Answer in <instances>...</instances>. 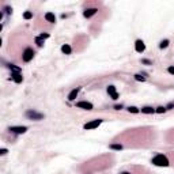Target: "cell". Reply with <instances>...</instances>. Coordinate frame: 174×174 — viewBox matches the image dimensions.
I'll return each mask as SVG.
<instances>
[{"mask_svg":"<svg viewBox=\"0 0 174 174\" xmlns=\"http://www.w3.org/2000/svg\"><path fill=\"white\" fill-rule=\"evenodd\" d=\"M151 163L156 167H169L170 166V161L165 154H156L154 158L151 159Z\"/></svg>","mask_w":174,"mask_h":174,"instance_id":"6da1fadb","label":"cell"},{"mask_svg":"<svg viewBox=\"0 0 174 174\" xmlns=\"http://www.w3.org/2000/svg\"><path fill=\"white\" fill-rule=\"evenodd\" d=\"M25 117L29 120H32V121H41V120L45 119V114L37 112L36 109H29V110H26V113H25Z\"/></svg>","mask_w":174,"mask_h":174,"instance_id":"7a4b0ae2","label":"cell"},{"mask_svg":"<svg viewBox=\"0 0 174 174\" xmlns=\"http://www.w3.org/2000/svg\"><path fill=\"white\" fill-rule=\"evenodd\" d=\"M34 55H36V51H34L33 48L27 46L23 52H22V60H23L25 63H30L33 60V57H34Z\"/></svg>","mask_w":174,"mask_h":174,"instance_id":"3957f363","label":"cell"},{"mask_svg":"<svg viewBox=\"0 0 174 174\" xmlns=\"http://www.w3.org/2000/svg\"><path fill=\"white\" fill-rule=\"evenodd\" d=\"M103 123L102 119H95V120H90V121H87L86 124L83 125V129L84 130H91V129H95V128H98L101 124Z\"/></svg>","mask_w":174,"mask_h":174,"instance_id":"277c9868","label":"cell"},{"mask_svg":"<svg viewBox=\"0 0 174 174\" xmlns=\"http://www.w3.org/2000/svg\"><path fill=\"white\" fill-rule=\"evenodd\" d=\"M29 128L25 127V125H12V127L8 128V130L11 132V133H15V135H23L27 132Z\"/></svg>","mask_w":174,"mask_h":174,"instance_id":"5b68a950","label":"cell"},{"mask_svg":"<svg viewBox=\"0 0 174 174\" xmlns=\"http://www.w3.org/2000/svg\"><path fill=\"white\" fill-rule=\"evenodd\" d=\"M106 91L107 94H109V97H110L113 101H117L119 99V91H117V88H116V86H113V84H109V86L106 87Z\"/></svg>","mask_w":174,"mask_h":174,"instance_id":"8992f818","label":"cell"},{"mask_svg":"<svg viewBox=\"0 0 174 174\" xmlns=\"http://www.w3.org/2000/svg\"><path fill=\"white\" fill-rule=\"evenodd\" d=\"M76 107L78 109H83V110H93L94 109V105L88 101H79L76 102Z\"/></svg>","mask_w":174,"mask_h":174,"instance_id":"52a82bcc","label":"cell"},{"mask_svg":"<svg viewBox=\"0 0 174 174\" xmlns=\"http://www.w3.org/2000/svg\"><path fill=\"white\" fill-rule=\"evenodd\" d=\"M135 51L138 52V53H144V51H146V44H144V41L140 40V38L135 41Z\"/></svg>","mask_w":174,"mask_h":174,"instance_id":"ba28073f","label":"cell"},{"mask_svg":"<svg viewBox=\"0 0 174 174\" xmlns=\"http://www.w3.org/2000/svg\"><path fill=\"white\" fill-rule=\"evenodd\" d=\"M80 90H82V87H75V88H72V90L69 91V94H68L67 99L69 101V102H72V101H75V99L78 98V95H79Z\"/></svg>","mask_w":174,"mask_h":174,"instance_id":"9c48e42d","label":"cell"},{"mask_svg":"<svg viewBox=\"0 0 174 174\" xmlns=\"http://www.w3.org/2000/svg\"><path fill=\"white\" fill-rule=\"evenodd\" d=\"M98 12V8H95V7H91V8H86L83 11V16L86 18V19H90L91 16H94L95 14Z\"/></svg>","mask_w":174,"mask_h":174,"instance_id":"30bf717a","label":"cell"},{"mask_svg":"<svg viewBox=\"0 0 174 174\" xmlns=\"http://www.w3.org/2000/svg\"><path fill=\"white\" fill-rule=\"evenodd\" d=\"M11 79L15 82V83H22L23 82V76H22V72H11Z\"/></svg>","mask_w":174,"mask_h":174,"instance_id":"8fae6325","label":"cell"},{"mask_svg":"<svg viewBox=\"0 0 174 174\" xmlns=\"http://www.w3.org/2000/svg\"><path fill=\"white\" fill-rule=\"evenodd\" d=\"M44 18H45V20H46V22H49V23H56V15L52 11L45 12Z\"/></svg>","mask_w":174,"mask_h":174,"instance_id":"7c38bea8","label":"cell"},{"mask_svg":"<svg viewBox=\"0 0 174 174\" xmlns=\"http://www.w3.org/2000/svg\"><path fill=\"white\" fill-rule=\"evenodd\" d=\"M140 112H142L143 114H154V113H155V107H152V106H143L142 109H140Z\"/></svg>","mask_w":174,"mask_h":174,"instance_id":"4fadbf2b","label":"cell"},{"mask_svg":"<svg viewBox=\"0 0 174 174\" xmlns=\"http://www.w3.org/2000/svg\"><path fill=\"white\" fill-rule=\"evenodd\" d=\"M61 52H63L64 55H71L72 53V48L69 44H63L61 45Z\"/></svg>","mask_w":174,"mask_h":174,"instance_id":"5bb4252c","label":"cell"},{"mask_svg":"<svg viewBox=\"0 0 174 174\" xmlns=\"http://www.w3.org/2000/svg\"><path fill=\"white\" fill-rule=\"evenodd\" d=\"M34 44H36L38 48H42L44 44H45V40H44V38H41L40 36H37L36 38H34Z\"/></svg>","mask_w":174,"mask_h":174,"instance_id":"9a60e30c","label":"cell"},{"mask_svg":"<svg viewBox=\"0 0 174 174\" xmlns=\"http://www.w3.org/2000/svg\"><path fill=\"white\" fill-rule=\"evenodd\" d=\"M7 68H10L11 69V72H22V68L18 67V65H15V64H7Z\"/></svg>","mask_w":174,"mask_h":174,"instance_id":"2e32d148","label":"cell"},{"mask_svg":"<svg viewBox=\"0 0 174 174\" xmlns=\"http://www.w3.org/2000/svg\"><path fill=\"white\" fill-rule=\"evenodd\" d=\"M170 45V40H162L159 42V49H166Z\"/></svg>","mask_w":174,"mask_h":174,"instance_id":"e0dca14e","label":"cell"},{"mask_svg":"<svg viewBox=\"0 0 174 174\" xmlns=\"http://www.w3.org/2000/svg\"><path fill=\"white\" fill-rule=\"evenodd\" d=\"M127 110L129 112V113H133V114H138V113H140V109H139L138 106H128Z\"/></svg>","mask_w":174,"mask_h":174,"instance_id":"ac0fdd59","label":"cell"},{"mask_svg":"<svg viewBox=\"0 0 174 174\" xmlns=\"http://www.w3.org/2000/svg\"><path fill=\"white\" fill-rule=\"evenodd\" d=\"M167 109L166 106H158V107H155V113H158V114H163V113H166Z\"/></svg>","mask_w":174,"mask_h":174,"instance_id":"d6986e66","label":"cell"},{"mask_svg":"<svg viewBox=\"0 0 174 174\" xmlns=\"http://www.w3.org/2000/svg\"><path fill=\"white\" fill-rule=\"evenodd\" d=\"M133 78L136 82H146V76H143L142 74H136V75H133Z\"/></svg>","mask_w":174,"mask_h":174,"instance_id":"ffe728a7","label":"cell"},{"mask_svg":"<svg viewBox=\"0 0 174 174\" xmlns=\"http://www.w3.org/2000/svg\"><path fill=\"white\" fill-rule=\"evenodd\" d=\"M109 148H110V150H116V151H121L124 147H123V144H110Z\"/></svg>","mask_w":174,"mask_h":174,"instance_id":"44dd1931","label":"cell"},{"mask_svg":"<svg viewBox=\"0 0 174 174\" xmlns=\"http://www.w3.org/2000/svg\"><path fill=\"white\" fill-rule=\"evenodd\" d=\"M23 18H25L26 20L32 19V18H33V11H25V12H23Z\"/></svg>","mask_w":174,"mask_h":174,"instance_id":"7402d4cb","label":"cell"},{"mask_svg":"<svg viewBox=\"0 0 174 174\" xmlns=\"http://www.w3.org/2000/svg\"><path fill=\"white\" fill-rule=\"evenodd\" d=\"M40 37H41V38H44V40H48V38L51 37V34H49V33H41Z\"/></svg>","mask_w":174,"mask_h":174,"instance_id":"603a6c76","label":"cell"},{"mask_svg":"<svg viewBox=\"0 0 174 174\" xmlns=\"http://www.w3.org/2000/svg\"><path fill=\"white\" fill-rule=\"evenodd\" d=\"M167 72L170 74V75L174 76V65H170V67H167Z\"/></svg>","mask_w":174,"mask_h":174,"instance_id":"cb8c5ba5","label":"cell"},{"mask_svg":"<svg viewBox=\"0 0 174 174\" xmlns=\"http://www.w3.org/2000/svg\"><path fill=\"white\" fill-rule=\"evenodd\" d=\"M142 63L143 64H147V65H151V64H152V61H151V60H147V59H143Z\"/></svg>","mask_w":174,"mask_h":174,"instance_id":"d4e9b609","label":"cell"},{"mask_svg":"<svg viewBox=\"0 0 174 174\" xmlns=\"http://www.w3.org/2000/svg\"><path fill=\"white\" fill-rule=\"evenodd\" d=\"M7 152H8L7 148H1V150H0V155H6Z\"/></svg>","mask_w":174,"mask_h":174,"instance_id":"484cf974","label":"cell"},{"mask_svg":"<svg viewBox=\"0 0 174 174\" xmlns=\"http://www.w3.org/2000/svg\"><path fill=\"white\" fill-rule=\"evenodd\" d=\"M113 107H114L116 110H121V109H123V105H114Z\"/></svg>","mask_w":174,"mask_h":174,"instance_id":"4316f807","label":"cell"},{"mask_svg":"<svg viewBox=\"0 0 174 174\" xmlns=\"http://www.w3.org/2000/svg\"><path fill=\"white\" fill-rule=\"evenodd\" d=\"M171 107H174V103H173V102H170V103H169V105H167V106H166V109H167V110H169V109H171Z\"/></svg>","mask_w":174,"mask_h":174,"instance_id":"83f0119b","label":"cell"},{"mask_svg":"<svg viewBox=\"0 0 174 174\" xmlns=\"http://www.w3.org/2000/svg\"><path fill=\"white\" fill-rule=\"evenodd\" d=\"M120 174H132V173H129V171H123V173H120Z\"/></svg>","mask_w":174,"mask_h":174,"instance_id":"f1b7e54d","label":"cell"}]
</instances>
